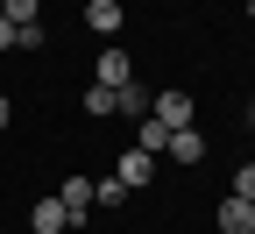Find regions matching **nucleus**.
<instances>
[{"label": "nucleus", "mask_w": 255, "mask_h": 234, "mask_svg": "<svg viewBox=\"0 0 255 234\" xmlns=\"http://www.w3.org/2000/svg\"><path fill=\"white\" fill-rule=\"evenodd\" d=\"M114 178H121L128 192H142V185H156V156H149V149H128V156L114 163Z\"/></svg>", "instance_id": "obj_1"}, {"label": "nucleus", "mask_w": 255, "mask_h": 234, "mask_svg": "<svg viewBox=\"0 0 255 234\" xmlns=\"http://www.w3.org/2000/svg\"><path fill=\"white\" fill-rule=\"evenodd\" d=\"M85 114L107 121V114H114V92H107V85H85Z\"/></svg>", "instance_id": "obj_12"}, {"label": "nucleus", "mask_w": 255, "mask_h": 234, "mask_svg": "<svg viewBox=\"0 0 255 234\" xmlns=\"http://www.w3.org/2000/svg\"><path fill=\"white\" fill-rule=\"evenodd\" d=\"M149 121H163V128H191V92H156V99H149Z\"/></svg>", "instance_id": "obj_2"}, {"label": "nucleus", "mask_w": 255, "mask_h": 234, "mask_svg": "<svg viewBox=\"0 0 255 234\" xmlns=\"http://www.w3.org/2000/svg\"><path fill=\"white\" fill-rule=\"evenodd\" d=\"M163 156H170V163H199V156H206V135H199V128H170Z\"/></svg>", "instance_id": "obj_5"}, {"label": "nucleus", "mask_w": 255, "mask_h": 234, "mask_svg": "<svg viewBox=\"0 0 255 234\" xmlns=\"http://www.w3.org/2000/svg\"><path fill=\"white\" fill-rule=\"evenodd\" d=\"M114 114H135V121H149V92H142L135 78H128V85L114 92Z\"/></svg>", "instance_id": "obj_9"}, {"label": "nucleus", "mask_w": 255, "mask_h": 234, "mask_svg": "<svg viewBox=\"0 0 255 234\" xmlns=\"http://www.w3.org/2000/svg\"><path fill=\"white\" fill-rule=\"evenodd\" d=\"M121 199H128V185H121V178H92V206H107V213H114Z\"/></svg>", "instance_id": "obj_11"}, {"label": "nucleus", "mask_w": 255, "mask_h": 234, "mask_svg": "<svg viewBox=\"0 0 255 234\" xmlns=\"http://www.w3.org/2000/svg\"><path fill=\"white\" fill-rule=\"evenodd\" d=\"M248 121H255V114H248Z\"/></svg>", "instance_id": "obj_17"}, {"label": "nucleus", "mask_w": 255, "mask_h": 234, "mask_svg": "<svg viewBox=\"0 0 255 234\" xmlns=\"http://www.w3.org/2000/svg\"><path fill=\"white\" fill-rule=\"evenodd\" d=\"M227 199H248V206H255V163H241V171H234V192Z\"/></svg>", "instance_id": "obj_14"}, {"label": "nucleus", "mask_w": 255, "mask_h": 234, "mask_svg": "<svg viewBox=\"0 0 255 234\" xmlns=\"http://www.w3.org/2000/svg\"><path fill=\"white\" fill-rule=\"evenodd\" d=\"M7 114H14V107H7V92H0V128H7Z\"/></svg>", "instance_id": "obj_16"}, {"label": "nucleus", "mask_w": 255, "mask_h": 234, "mask_svg": "<svg viewBox=\"0 0 255 234\" xmlns=\"http://www.w3.org/2000/svg\"><path fill=\"white\" fill-rule=\"evenodd\" d=\"M163 142H170V128H163V121H142V135H135V149H149V156H156Z\"/></svg>", "instance_id": "obj_13"}, {"label": "nucleus", "mask_w": 255, "mask_h": 234, "mask_svg": "<svg viewBox=\"0 0 255 234\" xmlns=\"http://www.w3.org/2000/svg\"><path fill=\"white\" fill-rule=\"evenodd\" d=\"M0 14H7L14 28H36L43 21V0H0Z\"/></svg>", "instance_id": "obj_10"}, {"label": "nucleus", "mask_w": 255, "mask_h": 234, "mask_svg": "<svg viewBox=\"0 0 255 234\" xmlns=\"http://www.w3.org/2000/svg\"><path fill=\"white\" fill-rule=\"evenodd\" d=\"M128 78H135V57H128V50H100V78H92V85H107V92H121Z\"/></svg>", "instance_id": "obj_3"}, {"label": "nucleus", "mask_w": 255, "mask_h": 234, "mask_svg": "<svg viewBox=\"0 0 255 234\" xmlns=\"http://www.w3.org/2000/svg\"><path fill=\"white\" fill-rule=\"evenodd\" d=\"M28 227H36V234H71V213H64V199H57V192H50V199H36Z\"/></svg>", "instance_id": "obj_4"}, {"label": "nucleus", "mask_w": 255, "mask_h": 234, "mask_svg": "<svg viewBox=\"0 0 255 234\" xmlns=\"http://www.w3.org/2000/svg\"><path fill=\"white\" fill-rule=\"evenodd\" d=\"M220 234H255V206L248 199H220Z\"/></svg>", "instance_id": "obj_7"}, {"label": "nucleus", "mask_w": 255, "mask_h": 234, "mask_svg": "<svg viewBox=\"0 0 255 234\" xmlns=\"http://www.w3.org/2000/svg\"><path fill=\"white\" fill-rule=\"evenodd\" d=\"M57 199H64V213H71V227H78V220L92 213V178H64V185H57Z\"/></svg>", "instance_id": "obj_6"}, {"label": "nucleus", "mask_w": 255, "mask_h": 234, "mask_svg": "<svg viewBox=\"0 0 255 234\" xmlns=\"http://www.w3.org/2000/svg\"><path fill=\"white\" fill-rule=\"evenodd\" d=\"M0 50H14V21L7 14H0Z\"/></svg>", "instance_id": "obj_15"}, {"label": "nucleus", "mask_w": 255, "mask_h": 234, "mask_svg": "<svg viewBox=\"0 0 255 234\" xmlns=\"http://www.w3.org/2000/svg\"><path fill=\"white\" fill-rule=\"evenodd\" d=\"M85 28L92 36H114L121 28V0H85Z\"/></svg>", "instance_id": "obj_8"}]
</instances>
